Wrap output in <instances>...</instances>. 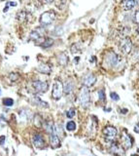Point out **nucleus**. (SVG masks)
<instances>
[{
	"label": "nucleus",
	"instance_id": "1",
	"mask_svg": "<svg viewBox=\"0 0 139 156\" xmlns=\"http://www.w3.org/2000/svg\"><path fill=\"white\" fill-rule=\"evenodd\" d=\"M91 102V96H90L89 87L83 86L80 92V104L84 108H87Z\"/></svg>",
	"mask_w": 139,
	"mask_h": 156
},
{
	"label": "nucleus",
	"instance_id": "2",
	"mask_svg": "<svg viewBox=\"0 0 139 156\" xmlns=\"http://www.w3.org/2000/svg\"><path fill=\"white\" fill-rule=\"evenodd\" d=\"M103 135L104 138H105V141L111 143L113 141H115V139L118 136V131L113 126H106L103 129Z\"/></svg>",
	"mask_w": 139,
	"mask_h": 156
},
{
	"label": "nucleus",
	"instance_id": "3",
	"mask_svg": "<svg viewBox=\"0 0 139 156\" xmlns=\"http://www.w3.org/2000/svg\"><path fill=\"white\" fill-rule=\"evenodd\" d=\"M55 20V13L54 11H47L44 12L40 17V24L41 26H50V24Z\"/></svg>",
	"mask_w": 139,
	"mask_h": 156
},
{
	"label": "nucleus",
	"instance_id": "4",
	"mask_svg": "<svg viewBox=\"0 0 139 156\" xmlns=\"http://www.w3.org/2000/svg\"><path fill=\"white\" fill-rule=\"evenodd\" d=\"M63 94V84L60 80H55L53 86V92H52V97L55 100H60Z\"/></svg>",
	"mask_w": 139,
	"mask_h": 156
},
{
	"label": "nucleus",
	"instance_id": "5",
	"mask_svg": "<svg viewBox=\"0 0 139 156\" xmlns=\"http://www.w3.org/2000/svg\"><path fill=\"white\" fill-rule=\"evenodd\" d=\"M120 48L124 54H130L132 50V42L128 37L123 38L120 42Z\"/></svg>",
	"mask_w": 139,
	"mask_h": 156
},
{
	"label": "nucleus",
	"instance_id": "6",
	"mask_svg": "<svg viewBox=\"0 0 139 156\" xmlns=\"http://www.w3.org/2000/svg\"><path fill=\"white\" fill-rule=\"evenodd\" d=\"M120 63V57L115 53H109L106 56V63L111 67H115Z\"/></svg>",
	"mask_w": 139,
	"mask_h": 156
},
{
	"label": "nucleus",
	"instance_id": "7",
	"mask_svg": "<svg viewBox=\"0 0 139 156\" xmlns=\"http://www.w3.org/2000/svg\"><path fill=\"white\" fill-rule=\"evenodd\" d=\"M32 86L37 93H45L49 89L48 82H44V81H34L32 83Z\"/></svg>",
	"mask_w": 139,
	"mask_h": 156
},
{
	"label": "nucleus",
	"instance_id": "8",
	"mask_svg": "<svg viewBox=\"0 0 139 156\" xmlns=\"http://www.w3.org/2000/svg\"><path fill=\"white\" fill-rule=\"evenodd\" d=\"M122 144L124 149H130L133 144V139L127 133H123L122 135Z\"/></svg>",
	"mask_w": 139,
	"mask_h": 156
},
{
	"label": "nucleus",
	"instance_id": "9",
	"mask_svg": "<svg viewBox=\"0 0 139 156\" xmlns=\"http://www.w3.org/2000/svg\"><path fill=\"white\" fill-rule=\"evenodd\" d=\"M32 143L34 144V146L36 148H39V149H42L45 146V141H44V138L41 136L40 134H35L33 136V139H32Z\"/></svg>",
	"mask_w": 139,
	"mask_h": 156
},
{
	"label": "nucleus",
	"instance_id": "10",
	"mask_svg": "<svg viewBox=\"0 0 139 156\" xmlns=\"http://www.w3.org/2000/svg\"><path fill=\"white\" fill-rule=\"evenodd\" d=\"M30 39L33 41H38V40H43L44 39V29L43 28H36L35 30H33L30 33Z\"/></svg>",
	"mask_w": 139,
	"mask_h": 156
},
{
	"label": "nucleus",
	"instance_id": "11",
	"mask_svg": "<svg viewBox=\"0 0 139 156\" xmlns=\"http://www.w3.org/2000/svg\"><path fill=\"white\" fill-rule=\"evenodd\" d=\"M50 143L53 148H57L60 146V140L58 135H57L55 133L50 134Z\"/></svg>",
	"mask_w": 139,
	"mask_h": 156
},
{
	"label": "nucleus",
	"instance_id": "12",
	"mask_svg": "<svg viewBox=\"0 0 139 156\" xmlns=\"http://www.w3.org/2000/svg\"><path fill=\"white\" fill-rule=\"evenodd\" d=\"M84 86H87V87H92L95 85V83L96 82V77L93 75V74L90 73L88 75H86L85 78H84Z\"/></svg>",
	"mask_w": 139,
	"mask_h": 156
},
{
	"label": "nucleus",
	"instance_id": "13",
	"mask_svg": "<svg viewBox=\"0 0 139 156\" xmlns=\"http://www.w3.org/2000/svg\"><path fill=\"white\" fill-rule=\"evenodd\" d=\"M110 150L112 153L114 154H120V155H123L124 154V147L122 148L119 144L115 141H113V143H111V145H110Z\"/></svg>",
	"mask_w": 139,
	"mask_h": 156
},
{
	"label": "nucleus",
	"instance_id": "14",
	"mask_svg": "<svg viewBox=\"0 0 139 156\" xmlns=\"http://www.w3.org/2000/svg\"><path fill=\"white\" fill-rule=\"evenodd\" d=\"M135 4V0H122V7L124 11H130L132 8H134Z\"/></svg>",
	"mask_w": 139,
	"mask_h": 156
},
{
	"label": "nucleus",
	"instance_id": "15",
	"mask_svg": "<svg viewBox=\"0 0 139 156\" xmlns=\"http://www.w3.org/2000/svg\"><path fill=\"white\" fill-rule=\"evenodd\" d=\"M37 70L41 73L44 74H50L52 72V67L48 65V63H41L39 66L37 67Z\"/></svg>",
	"mask_w": 139,
	"mask_h": 156
},
{
	"label": "nucleus",
	"instance_id": "16",
	"mask_svg": "<svg viewBox=\"0 0 139 156\" xmlns=\"http://www.w3.org/2000/svg\"><path fill=\"white\" fill-rule=\"evenodd\" d=\"M73 82L70 80H67L66 82L63 85V92L65 93V95H69L71 94V92L73 91Z\"/></svg>",
	"mask_w": 139,
	"mask_h": 156
},
{
	"label": "nucleus",
	"instance_id": "17",
	"mask_svg": "<svg viewBox=\"0 0 139 156\" xmlns=\"http://www.w3.org/2000/svg\"><path fill=\"white\" fill-rule=\"evenodd\" d=\"M20 121L27 122L31 118V112L29 110H23L20 111Z\"/></svg>",
	"mask_w": 139,
	"mask_h": 156
},
{
	"label": "nucleus",
	"instance_id": "18",
	"mask_svg": "<svg viewBox=\"0 0 139 156\" xmlns=\"http://www.w3.org/2000/svg\"><path fill=\"white\" fill-rule=\"evenodd\" d=\"M57 61L60 63V65H66L68 63V57L65 53H61L57 57Z\"/></svg>",
	"mask_w": 139,
	"mask_h": 156
},
{
	"label": "nucleus",
	"instance_id": "19",
	"mask_svg": "<svg viewBox=\"0 0 139 156\" xmlns=\"http://www.w3.org/2000/svg\"><path fill=\"white\" fill-rule=\"evenodd\" d=\"M54 44V39L52 38H44V40L42 43L40 44V46L42 48H49V47H52Z\"/></svg>",
	"mask_w": 139,
	"mask_h": 156
},
{
	"label": "nucleus",
	"instance_id": "20",
	"mask_svg": "<svg viewBox=\"0 0 139 156\" xmlns=\"http://www.w3.org/2000/svg\"><path fill=\"white\" fill-rule=\"evenodd\" d=\"M45 129H46V131L49 134L54 133V131H55L54 122L53 121H47L46 123H45Z\"/></svg>",
	"mask_w": 139,
	"mask_h": 156
},
{
	"label": "nucleus",
	"instance_id": "21",
	"mask_svg": "<svg viewBox=\"0 0 139 156\" xmlns=\"http://www.w3.org/2000/svg\"><path fill=\"white\" fill-rule=\"evenodd\" d=\"M33 104H35L37 105H39V106H42V107H48L49 104H47L46 102H44L42 101L41 99H39L38 97H35V98H33Z\"/></svg>",
	"mask_w": 139,
	"mask_h": 156
},
{
	"label": "nucleus",
	"instance_id": "22",
	"mask_svg": "<svg viewBox=\"0 0 139 156\" xmlns=\"http://www.w3.org/2000/svg\"><path fill=\"white\" fill-rule=\"evenodd\" d=\"M34 125L38 127V128L42 127V125H43V119L39 114H36L35 116H34Z\"/></svg>",
	"mask_w": 139,
	"mask_h": 156
},
{
	"label": "nucleus",
	"instance_id": "23",
	"mask_svg": "<svg viewBox=\"0 0 139 156\" xmlns=\"http://www.w3.org/2000/svg\"><path fill=\"white\" fill-rule=\"evenodd\" d=\"M18 17V20L20 21V22H24V21H26V18H27V13L24 12V11H22L18 13V15H17Z\"/></svg>",
	"mask_w": 139,
	"mask_h": 156
},
{
	"label": "nucleus",
	"instance_id": "24",
	"mask_svg": "<svg viewBox=\"0 0 139 156\" xmlns=\"http://www.w3.org/2000/svg\"><path fill=\"white\" fill-rule=\"evenodd\" d=\"M66 130L69 132H72V131L76 130V123L74 121H69L66 124Z\"/></svg>",
	"mask_w": 139,
	"mask_h": 156
},
{
	"label": "nucleus",
	"instance_id": "25",
	"mask_svg": "<svg viewBox=\"0 0 139 156\" xmlns=\"http://www.w3.org/2000/svg\"><path fill=\"white\" fill-rule=\"evenodd\" d=\"M75 114H76V111H75L74 108H70L69 110L66 111V117H67V118H69V119L73 118V117L75 116Z\"/></svg>",
	"mask_w": 139,
	"mask_h": 156
},
{
	"label": "nucleus",
	"instance_id": "26",
	"mask_svg": "<svg viewBox=\"0 0 139 156\" xmlns=\"http://www.w3.org/2000/svg\"><path fill=\"white\" fill-rule=\"evenodd\" d=\"M3 104L6 105V106H12L14 104V101L10 98H6L3 100Z\"/></svg>",
	"mask_w": 139,
	"mask_h": 156
},
{
	"label": "nucleus",
	"instance_id": "27",
	"mask_svg": "<svg viewBox=\"0 0 139 156\" xmlns=\"http://www.w3.org/2000/svg\"><path fill=\"white\" fill-rule=\"evenodd\" d=\"M80 51H81V48L79 47L78 44H73L72 47H71V52L73 53V54H77V53H79Z\"/></svg>",
	"mask_w": 139,
	"mask_h": 156
},
{
	"label": "nucleus",
	"instance_id": "28",
	"mask_svg": "<svg viewBox=\"0 0 139 156\" xmlns=\"http://www.w3.org/2000/svg\"><path fill=\"white\" fill-rule=\"evenodd\" d=\"M98 97H99V100L101 102H105V92H104L103 89L98 91Z\"/></svg>",
	"mask_w": 139,
	"mask_h": 156
},
{
	"label": "nucleus",
	"instance_id": "29",
	"mask_svg": "<svg viewBox=\"0 0 139 156\" xmlns=\"http://www.w3.org/2000/svg\"><path fill=\"white\" fill-rule=\"evenodd\" d=\"M110 97H111V99H112L113 101H119L120 100V97H119V95L118 94H116V93H114V92H112V93L110 94Z\"/></svg>",
	"mask_w": 139,
	"mask_h": 156
},
{
	"label": "nucleus",
	"instance_id": "30",
	"mask_svg": "<svg viewBox=\"0 0 139 156\" xmlns=\"http://www.w3.org/2000/svg\"><path fill=\"white\" fill-rule=\"evenodd\" d=\"M9 77H10V80H11V81H16V80H18L19 74L18 73H11Z\"/></svg>",
	"mask_w": 139,
	"mask_h": 156
},
{
	"label": "nucleus",
	"instance_id": "31",
	"mask_svg": "<svg viewBox=\"0 0 139 156\" xmlns=\"http://www.w3.org/2000/svg\"><path fill=\"white\" fill-rule=\"evenodd\" d=\"M134 22L139 24V10H137L135 12V15H134Z\"/></svg>",
	"mask_w": 139,
	"mask_h": 156
},
{
	"label": "nucleus",
	"instance_id": "32",
	"mask_svg": "<svg viewBox=\"0 0 139 156\" xmlns=\"http://www.w3.org/2000/svg\"><path fill=\"white\" fill-rule=\"evenodd\" d=\"M133 57L136 60H139V49H137V50L133 53Z\"/></svg>",
	"mask_w": 139,
	"mask_h": 156
},
{
	"label": "nucleus",
	"instance_id": "33",
	"mask_svg": "<svg viewBox=\"0 0 139 156\" xmlns=\"http://www.w3.org/2000/svg\"><path fill=\"white\" fill-rule=\"evenodd\" d=\"M134 132L135 133H139V123H137L134 127Z\"/></svg>",
	"mask_w": 139,
	"mask_h": 156
},
{
	"label": "nucleus",
	"instance_id": "34",
	"mask_svg": "<svg viewBox=\"0 0 139 156\" xmlns=\"http://www.w3.org/2000/svg\"><path fill=\"white\" fill-rule=\"evenodd\" d=\"M127 112H128V110L127 108H122L121 109V113H123V114H127Z\"/></svg>",
	"mask_w": 139,
	"mask_h": 156
},
{
	"label": "nucleus",
	"instance_id": "35",
	"mask_svg": "<svg viewBox=\"0 0 139 156\" xmlns=\"http://www.w3.org/2000/svg\"><path fill=\"white\" fill-rule=\"evenodd\" d=\"M41 1H43L44 3H47V4H49V3H52L54 1V0H41Z\"/></svg>",
	"mask_w": 139,
	"mask_h": 156
},
{
	"label": "nucleus",
	"instance_id": "36",
	"mask_svg": "<svg viewBox=\"0 0 139 156\" xmlns=\"http://www.w3.org/2000/svg\"><path fill=\"white\" fill-rule=\"evenodd\" d=\"M8 9H9V3H8V4L6 5L5 9H4V11H3V12H7V11H8Z\"/></svg>",
	"mask_w": 139,
	"mask_h": 156
},
{
	"label": "nucleus",
	"instance_id": "37",
	"mask_svg": "<svg viewBox=\"0 0 139 156\" xmlns=\"http://www.w3.org/2000/svg\"><path fill=\"white\" fill-rule=\"evenodd\" d=\"M9 5H12V6H16V5H17V3H15V2H9Z\"/></svg>",
	"mask_w": 139,
	"mask_h": 156
},
{
	"label": "nucleus",
	"instance_id": "38",
	"mask_svg": "<svg viewBox=\"0 0 139 156\" xmlns=\"http://www.w3.org/2000/svg\"><path fill=\"white\" fill-rule=\"evenodd\" d=\"M105 111H111V108H106Z\"/></svg>",
	"mask_w": 139,
	"mask_h": 156
},
{
	"label": "nucleus",
	"instance_id": "39",
	"mask_svg": "<svg viewBox=\"0 0 139 156\" xmlns=\"http://www.w3.org/2000/svg\"><path fill=\"white\" fill-rule=\"evenodd\" d=\"M0 95H1V89H0Z\"/></svg>",
	"mask_w": 139,
	"mask_h": 156
}]
</instances>
